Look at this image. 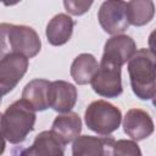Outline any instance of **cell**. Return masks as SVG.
Masks as SVG:
<instances>
[{
  "label": "cell",
  "instance_id": "cell-1",
  "mask_svg": "<svg viewBox=\"0 0 156 156\" xmlns=\"http://www.w3.org/2000/svg\"><path fill=\"white\" fill-rule=\"evenodd\" d=\"M155 52L149 48L136 50L128 61L130 87L134 95L140 100H154L155 98Z\"/></svg>",
  "mask_w": 156,
  "mask_h": 156
},
{
  "label": "cell",
  "instance_id": "cell-2",
  "mask_svg": "<svg viewBox=\"0 0 156 156\" xmlns=\"http://www.w3.org/2000/svg\"><path fill=\"white\" fill-rule=\"evenodd\" d=\"M41 40L29 26L0 23V58L21 54L27 58H32L40 52Z\"/></svg>",
  "mask_w": 156,
  "mask_h": 156
},
{
  "label": "cell",
  "instance_id": "cell-3",
  "mask_svg": "<svg viewBox=\"0 0 156 156\" xmlns=\"http://www.w3.org/2000/svg\"><path fill=\"white\" fill-rule=\"evenodd\" d=\"M37 115L32 106L23 99L12 102L1 115L4 138L11 144H21L34 130Z\"/></svg>",
  "mask_w": 156,
  "mask_h": 156
},
{
  "label": "cell",
  "instance_id": "cell-4",
  "mask_svg": "<svg viewBox=\"0 0 156 156\" xmlns=\"http://www.w3.org/2000/svg\"><path fill=\"white\" fill-rule=\"evenodd\" d=\"M84 121L87 127L94 133L108 136L119 128L122 112L106 100H95L88 105L84 112Z\"/></svg>",
  "mask_w": 156,
  "mask_h": 156
},
{
  "label": "cell",
  "instance_id": "cell-5",
  "mask_svg": "<svg viewBox=\"0 0 156 156\" xmlns=\"http://www.w3.org/2000/svg\"><path fill=\"white\" fill-rule=\"evenodd\" d=\"M121 69H122L121 66L101 58L98 72L90 80V85L93 90L102 98H107V99L118 98L123 93Z\"/></svg>",
  "mask_w": 156,
  "mask_h": 156
},
{
  "label": "cell",
  "instance_id": "cell-6",
  "mask_svg": "<svg viewBox=\"0 0 156 156\" xmlns=\"http://www.w3.org/2000/svg\"><path fill=\"white\" fill-rule=\"evenodd\" d=\"M98 20L107 34L112 37L122 34L129 27L126 2L121 0L104 1L98 11Z\"/></svg>",
  "mask_w": 156,
  "mask_h": 156
},
{
  "label": "cell",
  "instance_id": "cell-7",
  "mask_svg": "<svg viewBox=\"0 0 156 156\" xmlns=\"http://www.w3.org/2000/svg\"><path fill=\"white\" fill-rule=\"evenodd\" d=\"M29 61L21 54H11L0 58V96L12 91L24 77Z\"/></svg>",
  "mask_w": 156,
  "mask_h": 156
},
{
  "label": "cell",
  "instance_id": "cell-8",
  "mask_svg": "<svg viewBox=\"0 0 156 156\" xmlns=\"http://www.w3.org/2000/svg\"><path fill=\"white\" fill-rule=\"evenodd\" d=\"M135 51L136 45L134 39L127 34H118L107 39L104 45V52L101 58L122 67L129 61Z\"/></svg>",
  "mask_w": 156,
  "mask_h": 156
},
{
  "label": "cell",
  "instance_id": "cell-9",
  "mask_svg": "<svg viewBox=\"0 0 156 156\" xmlns=\"http://www.w3.org/2000/svg\"><path fill=\"white\" fill-rule=\"evenodd\" d=\"M77 88L66 80H54L49 87V107L58 113H67L76 106Z\"/></svg>",
  "mask_w": 156,
  "mask_h": 156
},
{
  "label": "cell",
  "instance_id": "cell-10",
  "mask_svg": "<svg viewBox=\"0 0 156 156\" xmlns=\"http://www.w3.org/2000/svg\"><path fill=\"white\" fill-rule=\"evenodd\" d=\"M155 126L151 116L141 108H130L123 118V130L134 141L149 138L154 133Z\"/></svg>",
  "mask_w": 156,
  "mask_h": 156
},
{
  "label": "cell",
  "instance_id": "cell-11",
  "mask_svg": "<svg viewBox=\"0 0 156 156\" xmlns=\"http://www.w3.org/2000/svg\"><path fill=\"white\" fill-rule=\"evenodd\" d=\"M115 141L112 136L79 135L72 143V156H111Z\"/></svg>",
  "mask_w": 156,
  "mask_h": 156
},
{
  "label": "cell",
  "instance_id": "cell-12",
  "mask_svg": "<svg viewBox=\"0 0 156 156\" xmlns=\"http://www.w3.org/2000/svg\"><path fill=\"white\" fill-rule=\"evenodd\" d=\"M65 146L51 130H43L29 147L21 149L15 156H65Z\"/></svg>",
  "mask_w": 156,
  "mask_h": 156
},
{
  "label": "cell",
  "instance_id": "cell-13",
  "mask_svg": "<svg viewBox=\"0 0 156 156\" xmlns=\"http://www.w3.org/2000/svg\"><path fill=\"white\" fill-rule=\"evenodd\" d=\"M65 145L73 141L82 132V119L76 112L61 113L55 117L50 129Z\"/></svg>",
  "mask_w": 156,
  "mask_h": 156
},
{
  "label": "cell",
  "instance_id": "cell-14",
  "mask_svg": "<svg viewBox=\"0 0 156 156\" xmlns=\"http://www.w3.org/2000/svg\"><path fill=\"white\" fill-rule=\"evenodd\" d=\"M74 21L66 13L55 15L46 24L45 35L49 44L54 46H61L66 44L73 33Z\"/></svg>",
  "mask_w": 156,
  "mask_h": 156
},
{
  "label": "cell",
  "instance_id": "cell-15",
  "mask_svg": "<svg viewBox=\"0 0 156 156\" xmlns=\"http://www.w3.org/2000/svg\"><path fill=\"white\" fill-rule=\"evenodd\" d=\"M49 80L46 79H33L28 82L22 90V99L27 101L32 108L37 111H45L49 108Z\"/></svg>",
  "mask_w": 156,
  "mask_h": 156
},
{
  "label": "cell",
  "instance_id": "cell-16",
  "mask_svg": "<svg viewBox=\"0 0 156 156\" xmlns=\"http://www.w3.org/2000/svg\"><path fill=\"white\" fill-rule=\"evenodd\" d=\"M99 68V62L94 55L89 52L79 54L71 65V77L78 85L90 84V80L95 76Z\"/></svg>",
  "mask_w": 156,
  "mask_h": 156
},
{
  "label": "cell",
  "instance_id": "cell-17",
  "mask_svg": "<svg viewBox=\"0 0 156 156\" xmlns=\"http://www.w3.org/2000/svg\"><path fill=\"white\" fill-rule=\"evenodd\" d=\"M128 22L135 27H143L151 22L155 15V4L151 0H133L126 2Z\"/></svg>",
  "mask_w": 156,
  "mask_h": 156
},
{
  "label": "cell",
  "instance_id": "cell-18",
  "mask_svg": "<svg viewBox=\"0 0 156 156\" xmlns=\"http://www.w3.org/2000/svg\"><path fill=\"white\" fill-rule=\"evenodd\" d=\"M111 156H143V155L136 141L128 139H119L115 141Z\"/></svg>",
  "mask_w": 156,
  "mask_h": 156
},
{
  "label": "cell",
  "instance_id": "cell-19",
  "mask_svg": "<svg viewBox=\"0 0 156 156\" xmlns=\"http://www.w3.org/2000/svg\"><path fill=\"white\" fill-rule=\"evenodd\" d=\"M91 5H93V1H72V0L63 1V6H65L66 11L73 16L84 15L90 9Z\"/></svg>",
  "mask_w": 156,
  "mask_h": 156
},
{
  "label": "cell",
  "instance_id": "cell-20",
  "mask_svg": "<svg viewBox=\"0 0 156 156\" xmlns=\"http://www.w3.org/2000/svg\"><path fill=\"white\" fill-rule=\"evenodd\" d=\"M1 115H2V113H0V155L4 154L5 146H6L5 138H4V134H2V128H1Z\"/></svg>",
  "mask_w": 156,
  "mask_h": 156
},
{
  "label": "cell",
  "instance_id": "cell-21",
  "mask_svg": "<svg viewBox=\"0 0 156 156\" xmlns=\"http://www.w3.org/2000/svg\"><path fill=\"white\" fill-rule=\"evenodd\" d=\"M0 104H1V96H0Z\"/></svg>",
  "mask_w": 156,
  "mask_h": 156
}]
</instances>
